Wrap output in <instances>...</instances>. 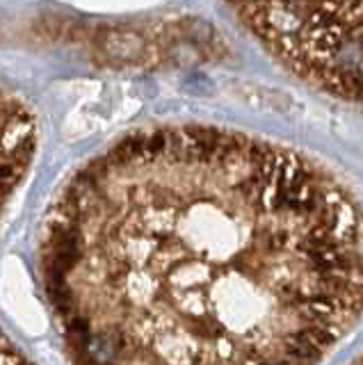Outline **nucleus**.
Listing matches in <instances>:
<instances>
[{
	"label": "nucleus",
	"mask_w": 363,
	"mask_h": 365,
	"mask_svg": "<svg viewBox=\"0 0 363 365\" xmlns=\"http://www.w3.org/2000/svg\"><path fill=\"white\" fill-rule=\"evenodd\" d=\"M349 365H363V356H359V359H354Z\"/></svg>",
	"instance_id": "obj_4"
},
{
	"label": "nucleus",
	"mask_w": 363,
	"mask_h": 365,
	"mask_svg": "<svg viewBox=\"0 0 363 365\" xmlns=\"http://www.w3.org/2000/svg\"><path fill=\"white\" fill-rule=\"evenodd\" d=\"M106 163L123 180L106 365H317L363 317V210L313 160L188 125Z\"/></svg>",
	"instance_id": "obj_1"
},
{
	"label": "nucleus",
	"mask_w": 363,
	"mask_h": 365,
	"mask_svg": "<svg viewBox=\"0 0 363 365\" xmlns=\"http://www.w3.org/2000/svg\"><path fill=\"white\" fill-rule=\"evenodd\" d=\"M98 43H101V48H103V53L110 55L112 60H138L146 51V43L140 34L126 32V30L110 32L108 37H101Z\"/></svg>",
	"instance_id": "obj_3"
},
{
	"label": "nucleus",
	"mask_w": 363,
	"mask_h": 365,
	"mask_svg": "<svg viewBox=\"0 0 363 365\" xmlns=\"http://www.w3.org/2000/svg\"><path fill=\"white\" fill-rule=\"evenodd\" d=\"M275 60L324 94L363 106V0H226Z\"/></svg>",
	"instance_id": "obj_2"
}]
</instances>
